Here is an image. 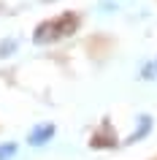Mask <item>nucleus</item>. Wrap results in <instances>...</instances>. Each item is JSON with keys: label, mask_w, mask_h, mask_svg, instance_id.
Masks as SVG:
<instances>
[{"label": "nucleus", "mask_w": 157, "mask_h": 160, "mask_svg": "<svg viewBox=\"0 0 157 160\" xmlns=\"http://www.w3.org/2000/svg\"><path fill=\"white\" fill-rule=\"evenodd\" d=\"M52 136H54V125H52V122H43V125H35L33 130H30L27 141L33 144V147H43Z\"/></svg>", "instance_id": "1"}, {"label": "nucleus", "mask_w": 157, "mask_h": 160, "mask_svg": "<svg viewBox=\"0 0 157 160\" xmlns=\"http://www.w3.org/2000/svg\"><path fill=\"white\" fill-rule=\"evenodd\" d=\"M149 130H152V119H149V117H141V119H138V128H135V133L127 138V144H133V141H138V138H144Z\"/></svg>", "instance_id": "2"}, {"label": "nucleus", "mask_w": 157, "mask_h": 160, "mask_svg": "<svg viewBox=\"0 0 157 160\" xmlns=\"http://www.w3.org/2000/svg\"><path fill=\"white\" fill-rule=\"evenodd\" d=\"M14 155H17V144H14V141H11V144H3V147H0V160H11Z\"/></svg>", "instance_id": "3"}, {"label": "nucleus", "mask_w": 157, "mask_h": 160, "mask_svg": "<svg viewBox=\"0 0 157 160\" xmlns=\"http://www.w3.org/2000/svg\"><path fill=\"white\" fill-rule=\"evenodd\" d=\"M14 49H17V41H6L0 46V54H8V52H14Z\"/></svg>", "instance_id": "4"}]
</instances>
